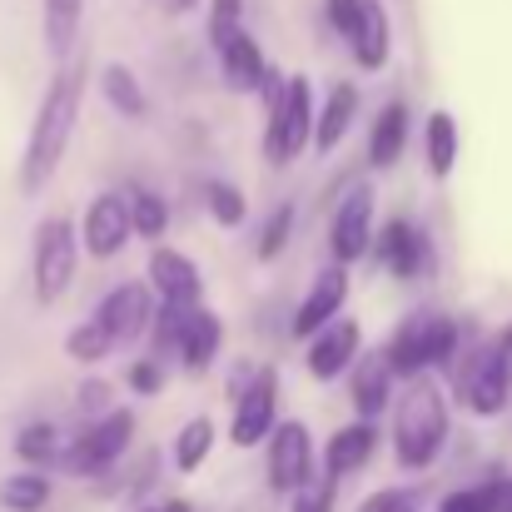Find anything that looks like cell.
I'll return each instance as SVG.
<instances>
[{
    "label": "cell",
    "mask_w": 512,
    "mask_h": 512,
    "mask_svg": "<svg viewBox=\"0 0 512 512\" xmlns=\"http://www.w3.org/2000/svg\"><path fill=\"white\" fill-rule=\"evenodd\" d=\"M80 100H85V65H65L55 75V85L45 90V105H40L30 145H25V165H20L25 194L45 189V179L60 170V160L70 150V135H75V120H80Z\"/></svg>",
    "instance_id": "1"
},
{
    "label": "cell",
    "mask_w": 512,
    "mask_h": 512,
    "mask_svg": "<svg viewBox=\"0 0 512 512\" xmlns=\"http://www.w3.org/2000/svg\"><path fill=\"white\" fill-rule=\"evenodd\" d=\"M448 438V398L438 383L418 378L408 393H403V408H398V428H393V448H398V463L403 468H428L438 458Z\"/></svg>",
    "instance_id": "2"
},
{
    "label": "cell",
    "mask_w": 512,
    "mask_h": 512,
    "mask_svg": "<svg viewBox=\"0 0 512 512\" xmlns=\"http://www.w3.org/2000/svg\"><path fill=\"white\" fill-rule=\"evenodd\" d=\"M309 140H314V95H309L304 75H289L274 90L269 130H264V160L269 165H294Z\"/></svg>",
    "instance_id": "3"
},
{
    "label": "cell",
    "mask_w": 512,
    "mask_h": 512,
    "mask_svg": "<svg viewBox=\"0 0 512 512\" xmlns=\"http://www.w3.org/2000/svg\"><path fill=\"white\" fill-rule=\"evenodd\" d=\"M453 343H458V324H453V319L418 314V319H408V324L393 334V343H388V363H393V373L418 378L423 368L453 358Z\"/></svg>",
    "instance_id": "4"
},
{
    "label": "cell",
    "mask_w": 512,
    "mask_h": 512,
    "mask_svg": "<svg viewBox=\"0 0 512 512\" xmlns=\"http://www.w3.org/2000/svg\"><path fill=\"white\" fill-rule=\"evenodd\" d=\"M75 279V229L70 219H45L35 234V299L55 304Z\"/></svg>",
    "instance_id": "5"
},
{
    "label": "cell",
    "mask_w": 512,
    "mask_h": 512,
    "mask_svg": "<svg viewBox=\"0 0 512 512\" xmlns=\"http://www.w3.org/2000/svg\"><path fill=\"white\" fill-rule=\"evenodd\" d=\"M309 478H314L309 428L294 423V418L274 423V433H269V488H274V493H299Z\"/></svg>",
    "instance_id": "6"
},
{
    "label": "cell",
    "mask_w": 512,
    "mask_h": 512,
    "mask_svg": "<svg viewBox=\"0 0 512 512\" xmlns=\"http://www.w3.org/2000/svg\"><path fill=\"white\" fill-rule=\"evenodd\" d=\"M508 393H512V348L498 339L493 348H483L473 358V368L463 378V398H468L473 413H503Z\"/></svg>",
    "instance_id": "7"
},
{
    "label": "cell",
    "mask_w": 512,
    "mask_h": 512,
    "mask_svg": "<svg viewBox=\"0 0 512 512\" xmlns=\"http://www.w3.org/2000/svg\"><path fill=\"white\" fill-rule=\"evenodd\" d=\"M130 433H135V418H130V413H110V418L90 423V428L80 433V443L70 448V468H75V473H105V468L125 453Z\"/></svg>",
    "instance_id": "8"
},
{
    "label": "cell",
    "mask_w": 512,
    "mask_h": 512,
    "mask_svg": "<svg viewBox=\"0 0 512 512\" xmlns=\"http://www.w3.org/2000/svg\"><path fill=\"white\" fill-rule=\"evenodd\" d=\"M368 224H373V184H358V189H348V199H343L339 214H334V229H329V249H334L339 264L363 259V249L373 239Z\"/></svg>",
    "instance_id": "9"
},
{
    "label": "cell",
    "mask_w": 512,
    "mask_h": 512,
    "mask_svg": "<svg viewBox=\"0 0 512 512\" xmlns=\"http://www.w3.org/2000/svg\"><path fill=\"white\" fill-rule=\"evenodd\" d=\"M130 234H135V219H130V204H125L120 194H100V199L85 209V249H90L95 259H115Z\"/></svg>",
    "instance_id": "10"
},
{
    "label": "cell",
    "mask_w": 512,
    "mask_h": 512,
    "mask_svg": "<svg viewBox=\"0 0 512 512\" xmlns=\"http://www.w3.org/2000/svg\"><path fill=\"white\" fill-rule=\"evenodd\" d=\"M274 408H279V403H274V368H264V373H259V378L244 388L229 438H234L239 448H254V443H264V438L274 433V423H279V413H274Z\"/></svg>",
    "instance_id": "11"
},
{
    "label": "cell",
    "mask_w": 512,
    "mask_h": 512,
    "mask_svg": "<svg viewBox=\"0 0 512 512\" xmlns=\"http://www.w3.org/2000/svg\"><path fill=\"white\" fill-rule=\"evenodd\" d=\"M343 299H348V269L334 264V269H324V274L314 279L304 309L294 314V334H299V339H314L324 324H334V314L343 309Z\"/></svg>",
    "instance_id": "12"
},
{
    "label": "cell",
    "mask_w": 512,
    "mask_h": 512,
    "mask_svg": "<svg viewBox=\"0 0 512 512\" xmlns=\"http://www.w3.org/2000/svg\"><path fill=\"white\" fill-rule=\"evenodd\" d=\"M145 319H150V289L145 284H120L100 304V324L110 329L115 343H135L145 334Z\"/></svg>",
    "instance_id": "13"
},
{
    "label": "cell",
    "mask_w": 512,
    "mask_h": 512,
    "mask_svg": "<svg viewBox=\"0 0 512 512\" xmlns=\"http://www.w3.org/2000/svg\"><path fill=\"white\" fill-rule=\"evenodd\" d=\"M219 70H224L229 90H264V80H269V60H264L259 40L244 30L229 45H219Z\"/></svg>",
    "instance_id": "14"
},
{
    "label": "cell",
    "mask_w": 512,
    "mask_h": 512,
    "mask_svg": "<svg viewBox=\"0 0 512 512\" xmlns=\"http://www.w3.org/2000/svg\"><path fill=\"white\" fill-rule=\"evenodd\" d=\"M378 254H383V269L398 274V279H413V274L428 269V244H423V234H418L408 219H393V224L383 229Z\"/></svg>",
    "instance_id": "15"
},
{
    "label": "cell",
    "mask_w": 512,
    "mask_h": 512,
    "mask_svg": "<svg viewBox=\"0 0 512 512\" xmlns=\"http://www.w3.org/2000/svg\"><path fill=\"white\" fill-rule=\"evenodd\" d=\"M150 284L165 294V304H199V294H204L199 269H194L184 254H174V249H155V259H150Z\"/></svg>",
    "instance_id": "16"
},
{
    "label": "cell",
    "mask_w": 512,
    "mask_h": 512,
    "mask_svg": "<svg viewBox=\"0 0 512 512\" xmlns=\"http://www.w3.org/2000/svg\"><path fill=\"white\" fill-rule=\"evenodd\" d=\"M353 348H358V324L353 319H334V324H324L314 343H309V373L314 378H334L348 368V358H353Z\"/></svg>",
    "instance_id": "17"
},
{
    "label": "cell",
    "mask_w": 512,
    "mask_h": 512,
    "mask_svg": "<svg viewBox=\"0 0 512 512\" xmlns=\"http://www.w3.org/2000/svg\"><path fill=\"white\" fill-rule=\"evenodd\" d=\"M388 45H393V30H388V10L378 0H363V15H358V30H353V55L363 70H383L388 65Z\"/></svg>",
    "instance_id": "18"
},
{
    "label": "cell",
    "mask_w": 512,
    "mask_h": 512,
    "mask_svg": "<svg viewBox=\"0 0 512 512\" xmlns=\"http://www.w3.org/2000/svg\"><path fill=\"white\" fill-rule=\"evenodd\" d=\"M219 339H224V329H219V319L209 314V309H189V319H184V334H179V353H184V368L189 373H199V368H209L214 363V353H219Z\"/></svg>",
    "instance_id": "19"
},
{
    "label": "cell",
    "mask_w": 512,
    "mask_h": 512,
    "mask_svg": "<svg viewBox=\"0 0 512 512\" xmlns=\"http://www.w3.org/2000/svg\"><path fill=\"white\" fill-rule=\"evenodd\" d=\"M403 145H408V105L393 100V105H383V115H378V125H373V140H368V160H373V170L398 165Z\"/></svg>",
    "instance_id": "20"
},
{
    "label": "cell",
    "mask_w": 512,
    "mask_h": 512,
    "mask_svg": "<svg viewBox=\"0 0 512 512\" xmlns=\"http://www.w3.org/2000/svg\"><path fill=\"white\" fill-rule=\"evenodd\" d=\"M373 443H378V428H373V423H353V428L334 433V438H329V478L358 473V468L368 463Z\"/></svg>",
    "instance_id": "21"
},
{
    "label": "cell",
    "mask_w": 512,
    "mask_h": 512,
    "mask_svg": "<svg viewBox=\"0 0 512 512\" xmlns=\"http://www.w3.org/2000/svg\"><path fill=\"white\" fill-rule=\"evenodd\" d=\"M353 110H358V90H353V85H334L324 115L314 120V150H319V155H329L343 140V130L353 125Z\"/></svg>",
    "instance_id": "22"
},
{
    "label": "cell",
    "mask_w": 512,
    "mask_h": 512,
    "mask_svg": "<svg viewBox=\"0 0 512 512\" xmlns=\"http://www.w3.org/2000/svg\"><path fill=\"white\" fill-rule=\"evenodd\" d=\"M80 15H85V0H45V50L55 60H70L75 35H80Z\"/></svg>",
    "instance_id": "23"
},
{
    "label": "cell",
    "mask_w": 512,
    "mask_h": 512,
    "mask_svg": "<svg viewBox=\"0 0 512 512\" xmlns=\"http://www.w3.org/2000/svg\"><path fill=\"white\" fill-rule=\"evenodd\" d=\"M388 378H393L388 353H383V358H368V363L358 368V378H353V403H358L363 418H378V413H383V403H388Z\"/></svg>",
    "instance_id": "24"
},
{
    "label": "cell",
    "mask_w": 512,
    "mask_h": 512,
    "mask_svg": "<svg viewBox=\"0 0 512 512\" xmlns=\"http://www.w3.org/2000/svg\"><path fill=\"white\" fill-rule=\"evenodd\" d=\"M458 165V120L453 115H428V170L438 179H448Z\"/></svg>",
    "instance_id": "25"
},
{
    "label": "cell",
    "mask_w": 512,
    "mask_h": 512,
    "mask_svg": "<svg viewBox=\"0 0 512 512\" xmlns=\"http://www.w3.org/2000/svg\"><path fill=\"white\" fill-rule=\"evenodd\" d=\"M209 448H214V423H209V418H189V423L179 428V438H174V463H179V473H194V468L209 458Z\"/></svg>",
    "instance_id": "26"
},
{
    "label": "cell",
    "mask_w": 512,
    "mask_h": 512,
    "mask_svg": "<svg viewBox=\"0 0 512 512\" xmlns=\"http://www.w3.org/2000/svg\"><path fill=\"white\" fill-rule=\"evenodd\" d=\"M105 100H110L120 115H130V120L145 115V90H140V80H135L125 65H110V70H105Z\"/></svg>",
    "instance_id": "27"
},
{
    "label": "cell",
    "mask_w": 512,
    "mask_h": 512,
    "mask_svg": "<svg viewBox=\"0 0 512 512\" xmlns=\"http://www.w3.org/2000/svg\"><path fill=\"white\" fill-rule=\"evenodd\" d=\"M45 498H50V483H45L40 473H15V478H5V488H0V503L10 512H40Z\"/></svg>",
    "instance_id": "28"
},
{
    "label": "cell",
    "mask_w": 512,
    "mask_h": 512,
    "mask_svg": "<svg viewBox=\"0 0 512 512\" xmlns=\"http://www.w3.org/2000/svg\"><path fill=\"white\" fill-rule=\"evenodd\" d=\"M110 348H115V339H110V329L100 324V314H95L90 324L70 329V339H65V353H70V358H80V363H100Z\"/></svg>",
    "instance_id": "29"
},
{
    "label": "cell",
    "mask_w": 512,
    "mask_h": 512,
    "mask_svg": "<svg viewBox=\"0 0 512 512\" xmlns=\"http://www.w3.org/2000/svg\"><path fill=\"white\" fill-rule=\"evenodd\" d=\"M130 219H135V234L160 239V234H165V224H170V209H165V199H160V194L140 189V194L130 199Z\"/></svg>",
    "instance_id": "30"
},
{
    "label": "cell",
    "mask_w": 512,
    "mask_h": 512,
    "mask_svg": "<svg viewBox=\"0 0 512 512\" xmlns=\"http://www.w3.org/2000/svg\"><path fill=\"white\" fill-rule=\"evenodd\" d=\"M244 30V0H214L209 5V45H229Z\"/></svg>",
    "instance_id": "31"
},
{
    "label": "cell",
    "mask_w": 512,
    "mask_h": 512,
    "mask_svg": "<svg viewBox=\"0 0 512 512\" xmlns=\"http://www.w3.org/2000/svg\"><path fill=\"white\" fill-rule=\"evenodd\" d=\"M204 199H209V209H214V219H219L224 229H234V224H244V194H239L234 184H224V179H214V184L204 189Z\"/></svg>",
    "instance_id": "32"
},
{
    "label": "cell",
    "mask_w": 512,
    "mask_h": 512,
    "mask_svg": "<svg viewBox=\"0 0 512 512\" xmlns=\"http://www.w3.org/2000/svg\"><path fill=\"white\" fill-rule=\"evenodd\" d=\"M289 229H294V204H279V209L269 214V229H264V239H259V254H264V259H274V254L289 244Z\"/></svg>",
    "instance_id": "33"
},
{
    "label": "cell",
    "mask_w": 512,
    "mask_h": 512,
    "mask_svg": "<svg viewBox=\"0 0 512 512\" xmlns=\"http://www.w3.org/2000/svg\"><path fill=\"white\" fill-rule=\"evenodd\" d=\"M15 448H20V458H25V463H45V458H50V448H55V433H50L45 423H30V428L15 438Z\"/></svg>",
    "instance_id": "34"
},
{
    "label": "cell",
    "mask_w": 512,
    "mask_h": 512,
    "mask_svg": "<svg viewBox=\"0 0 512 512\" xmlns=\"http://www.w3.org/2000/svg\"><path fill=\"white\" fill-rule=\"evenodd\" d=\"M358 512H418V493L413 488H383L368 503H358Z\"/></svg>",
    "instance_id": "35"
},
{
    "label": "cell",
    "mask_w": 512,
    "mask_h": 512,
    "mask_svg": "<svg viewBox=\"0 0 512 512\" xmlns=\"http://www.w3.org/2000/svg\"><path fill=\"white\" fill-rule=\"evenodd\" d=\"M443 512H493V488H468L443 498Z\"/></svg>",
    "instance_id": "36"
},
{
    "label": "cell",
    "mask_w": 512,
    "mask_h": 512,
    "mask_svg": "<svg viewBox=\"0 0 512 512\" xmlns=\"http://www.w3.org/2000/svg\"><path fill=\"white\" fill-rule=\"evenodd\" d=\"M358 15H363V0H329V25L353 40V30H358Z\"/></svg>",
    "instance_id": "37"
},
{
    "label": "cell",
    "mask_w": 512,
    "mask_h": 512,
    "mask_svg": "<svg viewBox=\"0 0 512 512\" xmlns=\"http://www.w3.org/2000/svg\"><path fill=\"white\" fill-rule=\"evenodd\" d=\"M294 512H334V483H319V488H299L294 498Z\"/></svg>",
    "instance_id": "38"
},
{
    "label": "cell",
    "mask_w": 512,
    "mask_h": 512,
    "mask_svg": "<svg viewBox=\"0 0 512 512\" xmlns=\"http://www.w3.org/2000/svg\"><path fill=\"white\" fill-rule=\"evenodd\" d=\"M130 383H135V393H160V368L155 363H135L130 368Z\"/></svg>",
    "instance_id": "39"
},
{
    "label": "cell",
    "mask_w": 512,
    "mask_h": 512,
    "mask_svg": "<svg viewBox=\"0 0 512 512\" xmlns=\"http://www.w3.org/2000/svg\"><path fill=\"white\" fill-rule=\"evenodd\" d=\"M493 488V512H512V478H503V483H488Z\"/></svg>",
    "instance_id": "40"
},
{
    "label": "cell",
    "mask_w": 512,
    "mask_h": 512,
    "mask_svg": "<svg viewBox=\"0 0 512 512\" xmlns=\"http://www.w3.org/2000/svg\"><path fill=\"white\" fill-rule=\"evenodd\" d=\"M160 512H189V508H184V503H165V508H160Z\"/></svg>",
    "instance_id": "41"
},
{
    "label": "cell",
    "mask_w": 512,
    "mask_h": 512,
    "mask_svg": "<svg viewBox=\"0 0 512 512\" xmlns=\"http://www.w3.org/2000/svg\"><path fill=\"white\" fill-rule=\"evenodd\" d=\"M174 10H189V5H194V0H170Z\"/></svg>",
    "instance_id": "42"
},
{
    "label": "cell",
    "mask_w": 512,
    "mask_h": 512,
    "mask_svg": "<svg viewBox=\"0 0 512 512\" xmlns=\"http://www.w3.org/2000/svg\"><path fill=\"white\" fill-rule=\"evenodd\" d=\"M503 343H508V348H512V329H508V334H503Z\"/></svg>",
    "instance_id": "43"
}]
</instances>
